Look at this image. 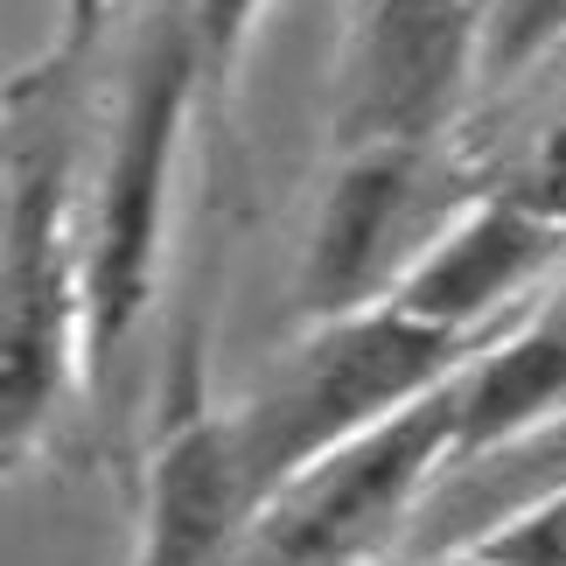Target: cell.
Segmentation results:
<instances>
[{
  "mask_svg": "<svg viewBox=\"0 0 566 566\" xmlns=\"http://www.w3.org/2000/svg\"><path fill=\"white\" fill-rule=\"evenodd\" d=\"M252 490L238 475L224 406L203 399V371L168 391V412L140 462V532L134 566H231L252 532Z\"/></svg>",
  "mask_w": 566,
  "mask_h": 566,
  "instance_id": "obj_8",
  "label": "cell"
},
{
  "mask_svg": "<svg viewBox=\"0 0 566 566\" xmlns=\"http://www.w3.org/2000/svg\"><path fill=\"white\" fill-rule=\"evenodd\" d=\"M126 8H134V0H56V35H50V50H42L29 71L8 84V98H42L56 77H71L77 63L105 42V29H113Z\"/></svg>",
  "mask_w": 566,
  "mask_h": 566,
  "instance_id": "obj_13",
  "label": "cell"
},
{
  "mask_svg": "<svg viewBox=\"0 0 566 566\" xmlns=\"http://www.w3.org/2000/svg\"><path fill=\"white\" fill-rule=\"evenodd\" d=\"M84 371V189L71 182L63 140H42L14 113L8 140V203H0V448L8 469L56 433Z\"/></svg>",
  "mask_w": 566,
  "mask_h": 566,
  "instance_id": "obj_3",
  "label": "cell"
},
{
  "mask_svg": "<svg viewBox=\"0 0 566 566\" xmlns=\"http://www.w3.org/2000/svg\"><path fill=\"white\" fill-rule=\"evenodd\" d=\"M496 336L504 329H490V336L433 329V322H412L399 308L315 322L245 399L224 406V433H231V454H238L252 504L266 511L322 454H336L343 441L385 427L412 399L462 378Z\"/></svg>",
  "mask_w": 566,
  "mask_h": 566,
  "instance_id": "obj_2",
  "label": "cell"
},
{
  "mask_svg": "<svg viewBox=\"0 0 566 566\" xmlns=\"http://www.w3.org/2000/svg\"><path fill=\"white\" fill-rule=\"evenodd\" d=\"M454 448H462V378L301 469L252 517L231 566H385L412 538V517L433 504V490L454 475Z\"/></svg>",
  "mask_w": 566,
  "mask_h": 566,
  "instance_id": "obj_4",
  "label": "cell"
},
{
  "mask_svg": "<svg viewBox=\"0 0 566 566\" xmlns=\"http://www.w3.org/2000/svg\"><path fill=\"white\" fill-rule=\"evenodd\" d=\"M566 42V0H483V84L525 77Z\"/></svg>",
  "mask_w": 566,
  "mask_h": 566,
  "instance_id": "obj_12",
  "label": "cell"
},
{
  "mask_svg": "<svg viewBox=\"0 0 566 566\" xmlns=\"http://www.w3.org/2000/svg\"><path fill=\"white\" fill-rule=\"evenodd\" d=\"M475 189L462 176L454 140L441 147H364V155H336L329 196L315 210L308 252L294 273V308L301 322H336V315H364L385 308L391 287L412 273L441 224L469 203Z\"/></svg>",
  "mask_w": 566,
  "mask_h": 566,
  "instance_id": "obj_5",
  "label": "cell"
},
{
  "mask_svg": "<svg viewBox=\"0 0 566 566\" xmlns=\"http://www.w3.org/2000/svg\"><path fill=\"white\" fill-rule=\"evenodd\" d=\"M462 553H475L483 566H566V483L532 490L525 504L496 511L490 525L462 538Z\"/></svg>",
  "mask_w": 566,
  "mask_h": 566,
  "instance_id": "obj_11",
  "label": "cell"
},
{
  "mask_svg": "<svg viewBox=\"0 0 566 566\" xmlns=\"http://www.w3.org/2000/svg\"><path fill=\"white\" fill-rule=\"evenodd\" d=\"M566 252V224L553 210H538L525 189L490 182L475 189L462 210L441 224V238L412 259V273L391 287L385 308H399L433 329H462V336H490L511 329L525 287L553 273V259Z\"/></svg>",
  "mask_w": 566,
  "mask_h": 566,
  "instance_id": "obj_7",
  "label": "cell"
},
{
  "mask_svg": "<svg viewBox=\"0 0 566 566\" xmlns=\"http://www.w3.org/2000/svg\"><path fill=\"white\" fill-rule=\"evenodd\" d=\"M496 182H511V189H525L538 210H553L559 224H566V98H559V113L538 126V140H532V155L511 168V176H496Z\"/></svg>",
  "mask_w": 566,
  "mask_h": 566,
  "instance_id": "obj_14",
  "label": "cell"
},
{
  "mask_svg": "<svg viewBox=\"0 0 566 566\" xmlns=\"http://www.w3.org/2000/svg\"><path fill=\"white\" fill-rule=\"evenodd\" d=\"M483 92V0H357L336 63V155L441 147Z\"/></svg>",
  "mask_w": 566,
  "mask_h": 566,
  "instance_id": "obj_6",
  "label": "cell"
},
{
  "mask_svg": "<svg viewBox=\"0 0 566 566\" xmlns=\"http://www.w3.org/2000/svg\"><path fill=\"white\" fill-rule=\"evenodd\" d=\"M203 126V63H196L182 0H155L119 63V92L98 134V168L84 182V371L105 399L134 350L168 259L182 147Z\"/></svg>",
  "mask_w": 566,
  "mask_h": 566,
  "instance_id": "obj_1",
  "label": "cell"
},
{
  "mask_svg": "<svg viewBox=\"0 0 566 566\" xmlns=\"http://www.w3.org/2000/svg\"><path fill=\"white\" fill-rule=\"evenodd\" d=\"M566 412V287L525 308L483 357L462 371V448L454 475L504 454L511 441Z\"/></svg>",
  "mask_w": 566,
  "mask_h": 566,
  "instance_id": "obj_9",
  "label": "cell"
},
{
  "mask_svg": "<svg viewBox=\"0 0 566 566\" xmlns=\"http://www.w3.org/2000/svg\"><path fill=\"white\" fill-rule=\"evenodd\" d=\"M412 566H483V559L462 553V546H448V553H427V559H412Z\"/></svg>",
  "mask_w": 566,
  "mask_h": 566,
  "instance_id": "obj_15",
  "label": "cell"
},
{
  "mask_svg": "<svg viewBox=\"0 0 566 566\" xmlns=\"http://www.w3.org/2000/svg\"><path fill=\"white\" fill-rule=\"evenodd\" d=\"M266 0H182L196 63H203V134L224 147L231 140V105H238V71H245L252 29Z\"/></svg>",
  "mask_w": 566,
  "mask_h": 566,
  "instance_id": "obj_10",
  "label": "cell"
}]
</instances>
